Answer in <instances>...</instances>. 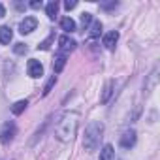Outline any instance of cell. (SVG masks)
Segmentation results:
<instances>
[{"instance_id": "9a60e30c", "label": "cell", "mask_w": 160, "mask_h": 160, "mask_svg": "<svg viewBox=\"0 0 160 160\" xmlns=\"http://www.w3.org/2000/svg\"><path fill=\"white\" fill-rule=\"evenodd\" d=\"M57 12H58V4L53 0V2H49V4H47L45 13H47V17H49V19H55V17H57Z\"/></svg>"}, {"instance_id": "52a82bcc", "label": "cell", "mask_w": 160, "mask_h": 160, "mask_svg": "<svg viewBox=\"0 0 160 160\" xmlns=\"http://www.w3.org/2000/svg\"><path fill=\"white\" fill-rule=\"evenodd\" d=\"M121 147L122 149H132L134 145H136V132L134 130H126L122 136H121Z\"/></svg>"}, {"instance_id": "7a4b0ae2", "label": "cell", "mask_w": 160, "mask_h": 160, "mask_svg": "<svg viewBox=\"0 0 160 160\" xmlns=\"http://www.w3.org/2000/svg\"><path fill=\"white\" fill-rule=\"evenodd\" d=\"M104 134V124L100 121H92L89 122V126L85 128V136H83V147L89 152H94L100 147V139Z\"/></svg>"}, {"instance_id": "30bf717a", "label": "cell", "mask_w": 160, "mask_h": 160, "mask_svg": "<svg viewBox=\"0 0 160 160\" xmlns=\"http://www.w3.org/2000/svg\"><path fill=\"white\" fill-rule=\"evenodd\" d=\"M12 38H13V32H12L10 27H0V43L8 45L12 42Z\"/></svg>"}, {"instance_id": "7402d4cb", "label": "cell", "mask_w": 160, "mask_h": 160, "mask_svg": "<svg viewBox=\"0 0 160 160\" xmlns=\"http://www.w3.org/2000/svg\"><path fill=\"white\" fill-rule=\"evenodd\" d=\"M4 15H6V8H4V6H2V4H0V19H2V17H4Z\"/></svg>"}, {"instance_id": "3957f363", "label": "cell", "mask_w": 160, "mask_h": 160, "mask_svg": "<svg viewBox=\"0 0 160 160\" xmlns=\"http://www.w3.org/2000/svg\"><path fill=\"white\" fill-rule=\"evenodd\" d=\"M15 134H17V126L10 121V122H6L4 126H2V130H0V143L2 145H8L13 138H15Z\"/></svg>"}, {"instance_id": "6da1fadb", "label": "cell", "mask_w": 160, "mask_h": 160, "mask_svg": "<svg viewBox=\"0 0 160 160\" xmlns=\"http://www.w3.org/2000/svg\"><path fill=\"white\" fill-rule=\"evenodd\" d=\"M77 128H79V115L73 111H68V113H62L58 117L57 126H55V136L62 143H68L77 134Z\"/></svg>"}, {"instance_id": "277c9868", "label": "cell", "mask_w": 160, "mask_h": 160, "mask_svg": "<svg viewBox=\"0 0 160 160\" xmlns=\"http://www.w3.org/2000/svg\"><path fill=\"white\" fill-rule=\"evenodd\" d=\"M75 40H72L70 36H60L58 38V53H62V55H68L70 51H73L75 49Z\"/></svg>"}, {"instance_id": "9c48e42d", "label": "cell", "mask_w": 160, "mask_h": 160, "mask_svg": "<svg viewBox=\"0 0 160 160\" xmlns=\"http://www.w3.org/2000/svg\"><path fill=\"white\" fill-rule=\"evenodd\" d=\"M113 79H108V81H106V85H104V91H102V96H100V102L102 104H106L108 100H109V96L113 94Z\"/></svg>"}, {"instance_id": "8992f818", "label": "cell", "mask_w": 160, "mask_h": 160, "mask_svg": "<svg viewBox=\"0 0 160 160\" xmlns=\"http://www.w3.org/2000/svg\"><path fill=\"white\" fill-rule=\"evenodd\" d=\"M36 27H38L36 17H25L21 21V25H19V32L21 34H30L32 30H36Z\"/></svg>"}, {"instance_id": "ba28073f", "label": "cell", "mask_w": 160, "mask_h": 160, "mask_svg": "<svg viewBox=\"0 0 160 160\" xmlns=\"http://www.w3.org/2000/svg\"><path fill=\"white\" fill-rule=\"evenodd\" d=\"M117 42H119V32H117V30H111V32H108V34L104 36V45H106V49H109V51L115 49Z\"/></svg>"}, {"instance_id": "8fae6325", "label": "cell", "mask_w": 160, "mask_h": 160, "mask_svg": "<svg viewBox=\"0 0 160 160\" xmlns=\"http://www.w3.org/2000/svg\"><path fill=\"white\" fill-rule=\"evenodd\" d=\"M64 66H66V55L58 53V55L55 57V60H53V70H55V73H60V72L64 70Z\"/></svg>"}, {"instance_id": "ffe728a7", "label": "cell", "mask_w": 160, "mask_h": 160, "mask_svg": "<svg viewBox=\"0 0 160 160\" xmlns=\"http://www.w3.org/2000/svg\"><path fill=\"white\" fill-rule=\"evenodd\" d=\"M13 51H15L17 55H25V53H27V45H25V43H15V45H13Z\"/></svg>"}, {"instance_id": "44dd1931", "label": "cell", "mask_w": 160, "mask_h": 160, "mask_svg": "<svg viewBox=\"0 0 160 160\" xmlns=\"http://www.w3.org/2000/svg\"><path fill=\"white\" fill-rule=\"evenodd\" d=\"M75 6H77V2H73V0H68V2H64V8H66L68 12H70V10H73Z\"/></svg>"}, {"instance_id": "2e32d148", "label": "cell", "mask_w": 160, "mask_h": 160, "mask_svg": "<svg viewBox=\"0 0 160 160\" xmlns=\"http://www.w3.org/2000/svg\"><path fill=\"white\" fill-rule=\"evenodd\" d=\"M89 32H91V36H92V38H98V36L102 34V23H100V21H92V25H91V30H89Z\"/></svg>"}, {"instance_id": "5b68a950", "label": "cell", "mask_w": 160, "mask_h": 160, "mask_svg": "<svg viewBox=\"0 0 160 160\" xmlns=\"http://www.w3.org/2000/svg\"><path fill=\"white\" fill-rule=\"evenodd\" d=\"M27 70H28V75H30V77H34V79H38V77H42V75H43V66H42V62H40V60H36V58H30V60H28Z\"/></svg>"}, {"instance_id": "e0dca14e", "label": "cell", "mask_w": 160, "mask_h": 160, "mask_svg": "<svg viewBox=\"0 0 160 160\" xmlns=\"http://www.w3.org/2000/svg\"><path fill=\"white\" fill-rule=\"evenodd\" d=\"M55 83H57V75H51V79H49V81L45 83V87H43V92H42V96H47V94L53 91Z\"/></svg>"}, {"instance_id": "5bb4252c", "label": "cell", "mask_w": 160, "mask_h": 160, "mask_svg": "<svg viewBox=\"0 0 160 160\" xmlns=\"http://www.w3.org/2000/svg\"><path fill=\"white\" fill-rule=\"evenodd\" d=\"M27 106H28L27 100H19V102H15V104L12 106V113H13V115H21V113L27 109Z\"/></svg>"}, {"instance_id": "d6986e66", "label": "cell", "mask_w": 160, "mask_h": 160, "mask_svg": "<svg viewBox=\"0 0 160 160\" xmlns=\"http://www.w3.org/2000/svg\"><path fill=\"white\" fill-rule=\"evenodd\" d=\"M91 23H92V15H91V13H81V25L87 27V25H91Z\"/></svg>"}, {"instance_id": "603a6c76", "label": "cell", "mask_w": 160, "mask_h": 160, "mask_svg": "<svg viewBox=\"0 0 160 160\" xmlns=\"http://www.w3.org/2000/svg\"><path fill=\"white\" fill-rule=\"evenodd\" d=\"M30 6H32V8H40V6H42V2H30Z\"/></svg>"}, {"instance_id": "ac0fdd59", "label": "cell", "mask_w": 160, "mask_h": 160, "mask_svg": "<svg viewBox=\"0 0 160 160\" xmlns=\"http://www.w3.org/2000/svg\"><path fill=\"white\" fill-rule=\"evenodd\" d=\"M55 42V34H49V38H45L40 45H38V49H42V51H47L49 47H51V43Z\"/></svg>"}, {"instance_id": "4fadbf2b", "label": "cell", "mask_w": 160, "mask_h": 160, "mask_svg": "<svg viewBox=\"0 0 160 160\" xmlns=\"http://www.w3.org/2000/svg\"><path fill=\"white\" fill-rule=\"evenodd\" d=\"M60 27H62V30H64V32H68V34H70V32H73V30H75V21H73L72 17H64V19L60 21Z\"/></svg>"}, {"instance_id": "7c38bea8", "label": "cell", "mask_w": 160, "mask_h": 160, "mask_svg": "<svg viewBox=\"0 0 160 160\" xmlns=\"http://www.w3.org/2000/svg\"><path fill=\"white\" fill-rule=\"evenodd\" d=\"M113 154H115V151H113V147L109 143H106L100 149V160H113Z\"/></svg>"}]
</instances>
